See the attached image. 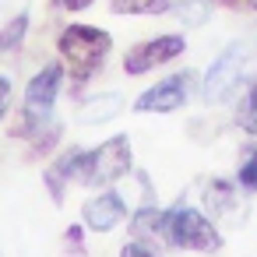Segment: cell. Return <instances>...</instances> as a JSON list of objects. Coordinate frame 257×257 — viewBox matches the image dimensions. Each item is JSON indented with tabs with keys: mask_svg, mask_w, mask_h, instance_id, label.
Masks as SVG:
<instances>
[{
	"mask_svg": "<svg viewBox=\"0 0 257 257\" xmlns=\"http://www.w3.org/2000/svg\"><path fill=\"white\" fill-rule=\"evenodd\" d=\"M25 29H29V18H25V15L11 18L4 29H0V53L18 50V46H22V39H25Z\"/></svg>",
	"mask_w": 257,
	"mask_h": 257,
	"instance_id": "cell-15",
	"label": "cell"
},
{
	"mask_svg": "<svg viewBox=\"0 0 257 257\" xmlns=\"http://www.w3.org/2000/svg\"><path fill=\"white\" fill-rule=\"evenodd\" d=\"M236 194H239V187H232V183H225V180H211V183L204 187V211L215 215V218H232V222H239V215H232V211H236Z\"/></svg>",
	"mask_w": 257,
	"mask_h": 257,
	"instance_id": "cell-9",
	"label": "cell"
},
{
	"mask_svg": "<svg viewBox=\"0 0 257 257\" xmlns=\"http://www.w3.org/2000/svg\"><path fill=\"white\" fill-rule=\"evenodd\" d=\"M194 95V74L190 71H180V74H169L162 78L159 85H152L148 92H141L134 99V109L138 113H173L180 106H187Z\"/></svg>",
	"mask_w": 257,
	"mask_h": 257,
	"instance_id": "cell-7",
	"label": "cell"
},
{
	"mask_svg": "<svg viewBox=\"0 0 257 257\" xmlns=\"http://www.w3.org/2000/svg\"><path fill=\"white\" fill-rule=\"evenodd\" d=\"M64 239H67V250H74V253H85V243H81V225H71V229L64 232Z\"/></svg>",
	"mask_w": 257,
	"mask_h": 257,
	"instance_id": "cell-20",
	"label": "cell"
},
{
	"mask_svg": "<svg viewBox=\"0 0 257 257\" xmlns=\"http://www.w3.org/2000/svg\"><path fill=\"white\" fill-rule=\"evenodd\" d=\"M166 243L176 250H197V253H215L222 246L218 229L204 211H194L187 204L166 211Z\"/></svg>",
	"mask_w": 257,
	"mask_h": 257,
	"instance_id": "cell-5",
	"label": "cell"
},
{
	"mask_svg": "<svg viewBox=\"0 0 257 257\" xmlns=\"http://www.w3.org/2000/svg\"><path fill=\"white\" fill-rule=\"evenodd\" d=\"M8 109H11V81L0 74V120L8 116Z\"/></svg>",
	"mask_w": 257,
	"mask_h": 257,
	"instance_id": "cell-21",
	"label": "cell"
},
{
	"mask_svg": "<svg viewBox=\"0 0 257 257\" xmlns=\"http://www.w3.org/2000/svg\"><path fill=\"white\" fill-rule=\"evenodd\" d=\"M60 85H64V67L60 64H46L25 88V102H22V113L11 127L15 138H25L32 141L50 120H53V102L60 95Z\"/></svg>",
	"mask_w": 257,
	"mask_h": 257,
	"instance_id": "cell-2",
	"label": "cell"
},
{
	"mask_svg": "<svg viewBox=\"0 0 257 257\" xmlns=\"http://www.w3.org/2000/svg\"><path fill=\"white\" fill-rule=\"evenodd\" d=\"M57 50H60V60L67 67L71 81L85 85L102 71V64H106V57L113 50V39H109V32H102L95 25H67L60 32Z\"/></svg>",
	"mask_w": 257,
	"mask_h": 257,
	"instance_id": "cell-1",
	"label": "cell"
},
{
	"mask_svg": "<svg viewBox=\"0 0 257 257\" xmlns=\"http://www.w3.org/2000/svg\"><path fill=\"white\" fill-rule=\"evenodd\" d=\"M236 187L239 190H246V194H253L257 190V148L239 162V173H236Z\"/></svg>",
	"mask_w": 257,
	"mask_h": 257,
	"instance_id": "cell-18",
	"label": "cell"
},
{
	"mask_svg": "<svg viewBox=\"0 0 257 257\" xmlns=\"http://www.w3.org/2000/svg\"><path fill=\"white\" fill-rule=\"evenodd\" d=\"M229 8H246V11H257V0H222Z\"/></svg>",
	"mask_w": 257,
	"mask_h": 257,
	"instance_id": "cell-23",
	"label": "cell"
},
{
	"mask_svg": "<svg viewBox=\"0 0 257 257\" xmlns=\"http://www.w3.org/2000/svg\"><path fill=\"white\" fill-rule=\"evenodd\" d=\"M120 109H123V95H120V92H106V95L88 99V102L78 109V120H81V123H102V120H113Z\"/></svg>",
	"mask_w": 257,
	"mask_h": 257,
	"instance_id": "cell-11",
	"label": "cell"
},
{
	"mask_svg": "<svg viewBox=\"0 0 257 257\" xmlns=\"http://www.w3.org/2000/svg\"><path fill=\"white\" fill-rule=\"evenodd\" d=\"M131 166H134L131 138H127V134H116V138L102 141V145L92 148V152H81V148H78V159H74V183H81V187H102V183H113V180L127 176Z\"/></svg>",
	"mask_w": 257,
	"mask_h": 257,
	"instance_id": "cell-3",
	"label": "cell"
},
{
	"mask_svg": "<svg viewBox=\"0 0 257 257\" xmlns=\"http://www.w3.org/2000/svg\"><path fill=\"white\" fill-rule=\"evenodd\" d=\"M81 215H85V225H88V229L109 232V229H116V225L127 218V204H123V197H120L116 190H102V194H95L92 201H85Z\"/></svg>",
	"mask_w": 257,
	"mask_h": 257,
	"instance_id": "cell-8",
	"label": "cell"
},
{
	"mask_svg": "<svg viewBox=\"0 0 257 257\" xmlns=\"http://www.w3.org/2000/svg\"><path fill=\"white\" fill-rule=\"evenodd\" d=\"M116 15H155L166 8V0H109Z\"/></svg>",
	"mask_w": 257,
	"mask_h": 257,
	"instance_id": "cell-16",
	"label": "cell"
},
{
	"mask_svg": "<svg viewBox=\"0 0 257 257\" xmlns=\"http://www.w3.org/2000/svg\"><path fill=\"white\" fill-rule=\"evenodd\" d=\"M250 57H253V46L250 43H229L215 60H211V67L204 71V78H201V99L208 102V106H218V102H229L236 92H239V85H246L250 78H246V67H250Z\"/></svg>",
	"mask_w": 257,
	"mask_h": 257,
	"instance_id": "cell-4",
	"label": "cell"
},
{
	"mask_svg": "<svg viewBox=\"0 0 257 257\" xmlns=\"http://www.w3.org/2000/svg\"><path fill=\"white\" fill-rule=\"evenodd\" d=\"M183 50H187V39L176 36V32H169V36H155V39H145V43H134V46L123 53V71H127L131 78L148 74V71H155V67L176 60Z\"/></svg>",
	"mask_w": 257,
	"mask_h": 257,
	"instance_id": "cell-6",
	"label": "cell"
},
{
	"mask_svg": "<svg viewBox=\"0 0 257 257\" xmlns=\"http://www.w3.org/2000/svg\"><path fill=\"white\" fill-rule=\"evenodd\" d=\"M131 232L138 239H159V243H166V211L162 208H141V211H134Z\"/></svg>",
	"mask_w": 257,
	"mask_h": 257,
	"instance_id": "cell-12",
	"label": "cell"
},
{
	"mask_svg": "<svg viewBox=\"0 0 257 257\" xmlns=\"http://www.w3.org/2000/svg\"><path fill=\"white\" fill-rule=\"evenodd\" d=\"M120 257H155V246L145 243V239H131V243L120 250Z\"/></svg>",
	"mask_w": 257,
	"mask_h": 257,
	"instance_id": "cell-19",
	"label": "cell"
},
{
	"mask_svg": "<svg viewBox=\"0 0 257 257\" xmlns=\"http://www.w3.org/2000/svg\"><path fill=\"white\" fill-rule=\"evenodd\" d=\"M74 159H78V148L64 152L50 169H46V190L57 204H64V194H67V183H74Z\"/></svg>",
	"mask_w": 257,
	"mask_h": 257,
	"instance_id": "cell-10",
	"label": "cell"
},
{
	"mask_svg": "<svg viewBox=\"0 0 257 257\" xmlns=\"http://www.w3.org/2000/svg\"><path fill=\"white\" fill-rule=\"evenodd\" d=\"M239 127L250 134V138H257V78H250L246 81V88H243V106H239Z\"/></svg>",
	"mask_w": 257,
	"mask_h": 257,
	"instance_id": "cell-14",
	"label": "cell"
},
{
	"mask_svg": "<svg viewBox=\"0 0 257 257\" xmlns=\"http://www.w3.org/2000/svg\"><path fill=\"white\" fill-rule=\"evenodd\" d=\"M211 0H180V4H173V15L183 22V25H204L211 18Z\"/></svg>",
	"mask_w": 257,
	"mask_h": 257,
	"instance_id": "cell-13",
	"label": "cell"
},
{
	"mask_svg": "<svg viewBox=\"0 0 257 257\" xmlns=\"http://www.w3.org/2000/svg\"><path fill=\"white\" fill-rule=\"evenodd\" d=\"M60 134H64V127H60L57 120H50V123H46V127H43V131L29 141V145H32V155H46V152L60 141Z\"/></svg>",
	"mask_w": 257,
	"mask_h": 257,
	"instance_id": "cell-17",
	"label": "cell"
},
{
	"mask_svg": "<svg viewBox=\"0 0 257 257\" xmlns=\"http://www.w3.org/2000/svg\"><path fill=\"white\" fill-rule=\"evenodd\" d=\"M57 4H60L64 11H85V8L95 4V0H57Z\"/></svg>",
	"mask_w": 257,
	"mask_h": 257,
	"instance_id": "cell-22",
	"label": "cell"
}]
</instances>
